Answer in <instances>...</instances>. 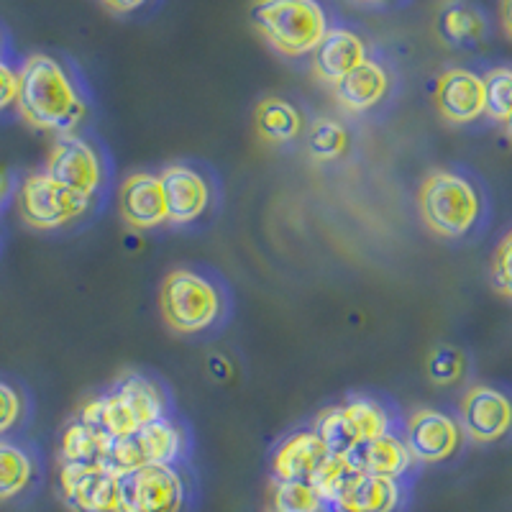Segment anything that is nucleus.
Listing matches in <instances>:
<instances>
[{"mask_svg": "<svg viewBox=\"0 0 512 512\" xmlns=\"http://www.w3.org/2000/svg\"><path fill=\"white\" fill-rule=\"evenodd\" d=\"M18 111L31 128L72 136L88 113V103L70 72L49 54H31L18 72Z\"/></svg>", "mask_w": 512, "mask_h": 512, "instance_id": "obj_1", "label": "nucleus"}, {"mask_svg": "<svg viewBox=\"0 0 512 512\" xmlns=\"http://www.w3.org/2000/svg\"><path fill=\"white\" fill-rule=\"evenodd\" d=\"M159 310L172 331L192 336V333L216 328L226 318L228 297L210 274L195 272V269H175L162 282Z\"/></svg>", "mask_w": 512, "mask_h": 512, "instance_id": "obj_2", "label": "nucleus"}, {"mask_svg": "<svg viewBox=\"0 0 512 512\" xmlns=\"http://www.w3.org/2000/svg\"><path fill=\"white\" fill-rule=\"evenodd\" d=\"M251 24L282 57L313 54L328 34V16L318 0H254Z\"/></svg>", "mask_w": 512, "mask_h": 512, "instance_id": "obj_3", "label": "nucleus"}, {"mask_svg": "<svg viewBox=\"0 0 512 512\" xmlns=\"http://www.w3.org/2000/svg\"><path fill=\"white\" fill-rule=\"evenodd\" d=\"M418 208L425 226L443 239H461L477 226L482 198L469 177L454 169H436L420 182Z\"/></svg>", "mask_w": 512, "mask_h": 512, "instance_id": "obj_4", "label": "nucleus"}, {"mask_svg": "<svg viewBox=\"0 0 512 512\" xmlns=\"http://www.w3.org/2000/svg\"><path fill=\"white\" fill-rule=\"evenodd\" d=\"M93 198L77 195L59 182H54L47 172L29 175L18 190V213L39 231H54L67 223L77 221L90 210Z\"/></svg>", "mask_w": 512, "mask_h": 512, "instance_id": "obj_5", "label": "nucleus"}, {"mask_svg": "<svg viewBox=\"0 0 512 512\" xmlns=\"http://www.w3.org/2000/svg\"><path fill=\"white\" fill-rule=\"evenodd\" d=\"M187 482L175 464H149L121 477V512H180Z\"/></svg>", "mask_w": 512, "mask_h": 512, "instance_id": "obj_6", "label": "nucleus"}, {"mask_svg": "<svg viewBox=\"0 0 512 512\" xmlns=\"http://www.w3.org/2000/svg\"><path fill=\"white\" fill-rule=\"evenodd\" d=\"M59 489L72 512H121V477L105 466L62 464Z\"/></svg>", "mask_w": 512, "mask_h": 512, "instance_id": "obj_7", "label": "nucleus"}, {"mask_svg": "<svg viewBox=\"0 0 512 512\" xmlns=\"http://www.w3.org/2000/svg\"><path fill=\"white\" fill-rule=\"evenodd\" d=\"M44 172L54 182L77 195H85V198L98 195L105 180L103 157L98 154V149L77 136H59V141L49 152Z\"/></svg>", "mask_w": 512, "mask_h": 512, "instance_id": "obj_8", "label": "nucleus"}, {"mask_svg": "<svg viewBox=\"0 0 512 512\" xmlns=\"http://www.w3.org/2000/svg\"><path fill=\"white\" fill-rule=\"evenodd\" d=\"M459 423L472 441H502L512 431V397L489 384H477L461 397Z\"/></svg>", "mask_w": 512, "mask_h": 512, "instance_id": "obj_9", "label": "nucleus"}, {"mask_svg": "<svg viewBox=\"0 0 512 512\" xmlns=\"http://www.w3.org/2000/svg\"><path fill=\"white\" fill-rule=\"evenodd\" d=\"M405 443H408L410 454L420 464H441L451 459L461 448L464 431L461 423L441 410L423 408L415 410L405 425Z\"/></svg>", "mask_w": 512, "mask_h": 512, "instance_id": "obj_10", "label": "nucleus"}, {"mask_svg": "<svg viewBox=\"0 0 512 512\" xmlns=\"http://www.w3.org/2000/svg\"><path fill=\"white\" fill-rule=\"evenodd\" d=\"M436 108L454 126H466L484 116V77L464 67H451L436 80Z\"/></svg>", "mask_w": 512, "mask_h": 512, "instance_id": "obj_11", "label": "nucleus"}, {"mask_svg": "<svg viewBox=\"0 0 512 512\" xmlns=\"http://www.w3.org/2000/svg\"><path fill=\"white\" fill-rule=\"evenodd\" d=\"M159 177L167 198V221L172 226H190L208 210L210 185L198 169L190 164H169Z\"/></svg>", "mask_w": 512, "mask_h": 512, "instance_id": "obj_12", "label": "nucleus"}, {"mask_svg": "<svg viewBox=\"0 0 512 512\" xmlns=\"http://www.w3.org/2000/svg\"><path fill=\"white\" fill-rule=\"evenodd\" d=\"M331 459V451L313 428L295 431L272 451V477L290 482H313L315 474Z\"/></svg>", "mask_w": 512, "mask_h": 512, "instance_id": "obj_13", "label": "nucleus"}, {"mask_svg": "<svg viewBox=\"0 0 512 512\" xmlns=\"http://www.w3.org/2000/svg\"><path fill=\"white\" fill-rule=\"evenodd\" d=\"M121 216L136 231H152L169 223L162 177L152 172L128 175L121 185Z\"/></svg>", "mask_w": 512, "mask_h": 512, "instance_id": "obj_14", "label": "nucleus"}, {"mask_svg": "<svg viewBox=\"0 0 512 512\" xmlns=\"http://www.w3.org/2000/svg\"><path fill=\"white\" fill-rule=\"evenodd\" d=\"M367 59V47L354 31L328 29V34L320 39L313 57H310V70L320 82H326L333 88Z\"/></svg>", "mask_w": 512, "mask_h": 512, "instance_id": "obj_15", "label": "nucleus"}, {"mask_svg": "<svg viewBox=\"0 0 512 512\" xmlns=\"http://www.w3.org/2000/svg\"><path fill=\"white\" fill-rule=\"evenodd\" d=\"M346 461H349L354 469H359V472L377 474V477L390 479H402L415 464L405 438L395 436V431L387 433V436L374 438V441L361 443L354 454L346 456Z\"/></svg>", "mask_w": 512, "mask_h": 512, "instance_id": "obj_16", "label": "nucleus"}, {"mask_svg": "<svg viewBox=\"0 0 512 512\" xmlns=\"http://www.w3.org/2000/svg\"><path fill=\"white\" fill-rule=\"evenodd\" d=\"M387 93H390V75L374 59L359 64L351 75H346L338 85H333V95H336L338 105L349 113L372 111L382 103Z\"/></svg>", "mask_w": 512, "mask_h": 512, "instance_id": "obj_17", "label": "nucleus"}, {"mask_svg": "<svg viewBox=\"0 0 512 512\" xmlns=\"http://www.w3.org/2000/svg\"><path fill=\"white\" fill-rule=\"evenodd\" d=\"M113 397L121 402L128 413L134 415L136 423L144 428V425L154 423L159 418H167L169 413V400L164 395V390L154 382L152 377L146 374L128 372L118 379L111 387Z\"/></svg>", "mask_w": 512, "mask_h": 512, "instance_id": "obj_18", "label": "nucleus"}, {"mask_svg": "<svg viewBox=\"0 0 512 512\" xmlns=\"http://www.w3.org/2000/svg\"><path fill=\"white\" fill-rule=\"evenodd\" d=\"M111 441V433H105L103 428H98V425L88 423V420H82L77 415L62 433V443H59L62 464L103 466Z\"/></svg>", "mask_w": 512, "mask_h": 512, "instance_id": "obj_19", "label": "nucleus"}, {"mask_svg": "<svg viewBox=\"0 0 512 512\" xmlns=\"http://www.w3.org/2000/svg\"><path fill=\"white\" fill-rule=\"evenodd\" d=\"M254 126L259 139L272 146H285L303 134V116L285 98L259 100L254 111Z\"/></svg>", "mask_w": 512, "mask_h": 512, "instance_id": "obj_20", "label": "nucleus"}, {"mask_svg": "<svg viewBox=\"0 0 512 512\" xmlns=\"http://www.w3.org/2000/svg\"><path fill=\"white\" fill-rule=\"evenodd\" d=\"M136 443L141 448L146 466L149 464H177L187 451V436L175 420L159 418L154 423L144 425L134 433Z\"/></svg>", "mask_w": 512, "mask_h": 512, "instance_id": "obj_21", "label": "nucleus"}, {"mask_svg": "<svg viewBox=\"0 0 512 512\" xmlns=\"http://www.w3.org/2000/svg\"><path fill=\"white\" fill-rule=\"evenodd\" d=\"M436 29L438 36L451 47H469L484 36V18L477 8L454 0V3H446L441 8Z\"/></svg>", "mask_w": 512, "mask_h": 512, "instance_id": "obj_22", "label": "nucleus"}, {"mask_svg": "<svg viewBox=\"0 0 512 512\" xmlns=\"http://www.w3.org/2000/svg\"><path fill=\"white\" fill-rule=\"evenodd\" d=\"M313 431L318 433L320 441L326 443V448L331 451V456L338 459H346L361 446V436L354 428V423L349 420L346 410L341 405H333V408L320 410L318 418L313 423Z\"/></svg>", "mask_w": 512, "mask_h": 512, "instance_id": "obj_23", "label": "nucleus"}, {"mask_svg": "<svg viewBox=\"0 0 512 512\" xmlns=\"http://www.w3.org/2000/svg\"><path fill=\"white\" fill-rule=\"evenodd\" d=\"M341 408L346 410V415H349V420L354 423L364 443L374 441L379 436H387L395 428L390 410L384 408L382 402L372 395H349L341 402Z\"/></svg>", "mask_w": 512, "mask_h": 512, "instance_id": "obj_24", "label": "nucleus"}, {"mask_svg": "<svg viewBox=\"0 0 512 512\" xmlns=\"http://www.w3.org/2000/svg\"><path fill=\"white\" fill-rule=\"evenodd\" d=\"M34 479V461L18 443L0 438V502L13 500Z\"/></svg>", "mask_w": 512, "mask_h": 512, "instance_id": "obj_25", "label": "nucleus"}, {"mask_svg": "<svg viewBox=\"0 0 512 512\" xmlns=\"http://www.w3.org/2000/svg\"><path fill=\"white\" fill-rule=\"evenodd\" d=\"M272 512H326L323 497L310 482H290L274 479L272 482Z\"/></svg>", "mask_w": 512, "mask_h": 512, "instance_id": "obj_26", "label": "nucleus"}, {"mask_svg": "<svg viewBox=\"0 0 512 512\" xmlns=\"http://www.w3.org/2000/svg\"><path fill=\"white\" fill-rule=\"evenodd\" d=\"M310 157L318 162H336L349 152V131L333 118H318L308 134Z\"/></svg>", "mask_w": 512, "mask_h": 512, "instance_id": "obj_27", "label": "nucleus"}, {"mask_svg": "<svg viewBox=\"0 0 512 512\" xmlns=\"http://www.w3.org/2000/svg\"><path fill=\"white\" fill-rule=\"evenodd\" d=\"M484 116L505 123L512 116V70L495 67L484 75Z\"/></svg>", "mask_w": 512, "mask_h": 512, "instance_id": "obj_28", "label": "nucleus"}, {"mask_svg": "<svg viewBox=\"0 0 512 512\" xmlns=\"http://www.w3.org/2000/svg\"><path fill=\"white\" fill-rule=\"evenodd\" d=\"M425 372L438 387L456 384L466 372V356L456 346H436L425 361Z\"/></svg>", "mask_w": 512, "mask_h": 512, "instance_id": "obj_29", "label": "nucleus"}, {"mask_svg": "<svg viewBox=\"0 0 512 512\" xmlns=\"http://www.w3.org/2000/svg\"><path fill=\"white\" fill-rule=\"evenodd\" d=\"M492 285L502 295L512 297V228L502 236L500 244L495 246V254H492Z\"/></svg>", "mask_w": 512, "mask_h": 512, "instance_id": "obj_30", "label": "nucleus"}, {"mask_svg": "<svg viewBox=\"0 0 512 512\" xmlns=\"http://www.w3.org/2000/svg\"><path fill=\"white\" fill-rule=\"evenodd\" d=\"M21 410H24V402L21 395L13 390L11 384L0 379V436H6L13 425L21 418Z\"/></svg>", "mask_w": 512, "mask_h": 512, "instance_id": "obj_31", "label": "nucleus"}, {"mask_svg": "<svg viewBox=\"0 0 512 512\" xmlns=\"http://www.w3.org/2000/svg\"><path fill=\"white\" fill-rule=\"evenodd\" d=\"M18 103V72H13L6 62H0V111Z\"/></svg>", "mask_w": 512, "mask_h": 512, "instance_id": "obj_32", "label": "nucleus"}, {"mask_svg": "<svg viewBox=\"0 0 512 512\" xmlns=\"http://www.w3.org/2000/svg\"><path fill=\"white\" fill-rule=\"evenodd\" d=\"M103 3L111 8L113 13H131L136 11V8L144 6L146 0H103Z\"/></svg>", "mask_w": 512, "mask_h": 512, "instance_id": "obj_33", "label": "nucleus"}, {"mask_svg": "<svg viewBox=\"0 0 512 512\" xmlns=\"http://www.w3.org/2000/svg\"><path fill=\"white\" fill-rule=\"evenodd\" d=\"M500 18H502V26H505L507 36L512 39V0H502V3H500Z\"/></svg>", "mask_w": 512, "mask_h": 512, "instance_id": "obj_34", "label": "nucleus"}, {"mask_svg": "<svg viewBox=\"0 0 512 512\" xmlns=\"http://www.w3.org/2000/svg\"><path fill=\"white\" fill-rule=\"evenodd\" d=\"M6 190H8V177L3 175V169H0V203L6 198Z\"/></svg>", "mask_w": 512, "mask_h": 512, "instance_id": "obj_35", "label": "nucleus"}, {"mask_svg": "<svg viewBox=\"0 0 512 512\" xmlns=\"http://www.w3.org/2000/svg\"><path fill=\"white\" fill-rule=\"evenodd\" d=\"M505 134H507V139L512 141V116L505 121Z\"/></svg>", "mask_w": 512, "mask_h": 512, "instance_id": "obj_36", "label": "nucleus"}, {"mask_svg": "<svg viewBox=\"0 0 512 512\" xmlns=\"http://www.w3.org/2000/svg\"><path fill=\"white\" fill-rule=\"evenodd\" d=\"M364 3H377V0H364Z\"/></svg>", "mask_w": 512, "mask_h": 512, "instance_id": "obj_37", "label": "nucleus"}]
</instances>
